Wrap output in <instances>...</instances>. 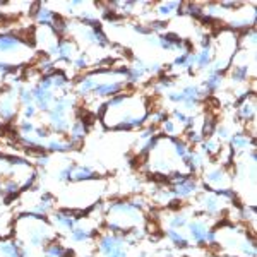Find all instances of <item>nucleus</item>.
<instances>
[{
	"label": "nucleus",
	"mask_w": 257,
	"mask_h": 257,
	"mask_svg": "<svg viewBox=\"0 0 257 257\" xmlns=\"http://www.w3.org/2000/svg\"><path fill=\"white\" fill-rule=\"evenodd\" d=\"M12 235L21 247H28L33 250H40L50 240L59 237L47 216L33 213H19L12 219Z\"/></svg>",
	"instance_id": "1"
},
{
	"label": "nucleus",
	"mask_w": 257,
	"mask_h": 257,
	"mask_svg": "<svg viewBox=\"0 0 257 257\" xmlns=\"http://www.w3.org/2000/svg\"><path fill=\"white\" fill-rule=\"evenodd\" d=\"M94 250L101 257H127L128 245L123 235H115L101 230L94 240Z\"/></svg>",
	"instance_id": "2"
},
{
	"label": "nucleus",
	"mask_w": 257,
	"mask_h": 257,
	"mask_svg": "<svg viewBox=\"0 0 257 257\" xmlns=\"http://www.w3.org/2000/svg\"><path fill=\"white\" fill-rule=\"evenodd\" d=\"M82 216L81 211H76V209H67V208H59L55 209L52 214L48 216L50 223H52L53 230L57 231V235H69L70 231L74 230V226L79 223V219Z\"/></svg>",
	"instance_id": "3"
},
{
	"label": "nucleus",
	"mask_w": 257,
	"mask_h": 257,
	"mask_svg": "<svg viewBox=\"0 0 257 257\" xmlns=\"http://www.w3.org/2000/svg\"><path fill=\"white\" fill-rule=\"evenodd\" d=\"M21 105L18 99V93L12 88H0V120L11 123L19 118Z\"/></svg>",
	"instance_id": "4"
},
{
	"label": "nucleus",
	"mask_w": 257,
	"mask_h": 257,
	"mask_svg": "<svg viewBox=\"0 0 257 257\" xmlns=\"http://www.w3.org/2000/svg\"><path fill=\"white\" fill-rule=\"evenodd\" d=\"M77 53H79L77 43L72 38L65 36V38L59 40V45H57V53H55V57H53V60H55L57 67H59L60 64L69 65V64H72V60L76 59Z\"/></svg>",
	"instance_id": "5"
},
{
	"label": "nucleus",
	"mask_w": 257,
	"mask_h": 257,
	"mask_svg": "<svg viewBox=\"0 0 257 257\" xmlns=\"http://www.w3.org/2000/svg\"><path fill=\"white\" fill-rule=\"evenodd\" d=\"M30 43L24 36L18 33H0V55H7V53H21L23 48H28Z\"/></svg>",
	"instance_id": "6"
},
{
	"label": "nucleus",
	"mask_w": 257,
	"mask_h": 257,
	"mask_svg": "<svg viewBox=\"0 0 257 257\" xmlns=\"http://www.w3.org/2000/svg\"><path fill=\"white\" fill-rule=\"evenodd\" d=\"M59 16H60L59 12L50 9L48 4L45 2L35 4V9L31 12V19L35 21L36 26H45V28H52Z\"/></svg>",
	"instance_id": "7"
},
{
	"label": "nucleus",
	"mask_w": 257,
	"mask_h": 257,
	"mask_svg": "<svg viewBox=\"0 0 257 257\" xmlns=\"http://www.w3.org/2000/svg\"><path fill=\"white\" fill-rule=\"evenodd\" d=\"M43 149L48 153V155H65V153H72L76 151V148L67 138H62V136H55L52 134L50 138L45 141Z\"/></svg>",
	"instance_id": "8"
},
{
	"label": "nucleus",
	"mask_w": 257,
	"mask_h": 257,
	"mask_svg": "<svg viewBox=\"0 0 257 257\" xmlns=\"http://www.w3.org/2000/svg\"><path fill=\"white\" fill-rule=\"evenodd\" d=\"M228 148L233 151V155H242L250 149H255V141L248 132H235L230 139H228Z\"/></svg>",
	"instance_id": "9"
},
{
	"label": "nucleus",
	"mask_w": 257,
	"mask_h": 257,
	"mask_svg": "<svg viewBox=\"0 0 257 257\" xmlns=\"http://www.w3.org/2000/svg\"><path fill=\"white\" fill-rule=\"evenodd\" d=\"M89 125L91 122L86 120L84 117H76V120L72 122V125L69 128V134H67V139L70 143L74 144L76 148H79L82 144V141L88 138L89 134Z\"/></svg>",
	"instance_id": "10"
},
{
	"label": "nucleus",
	"mask_w": 257,
	"mask_h": 257,
	"mask_svg": "<svg viewBox=\"0 0 257 257\" xmlns=\"http://www.w3.org/2000/svg\"><path fill=\"white\" fill-rule=\"evenodd\" d=\"M235 115H237V120L245 123V125L255 122V94H250L247 99L238 103L237 110H235Z\"/></svg>",
	"instance_id": "11"
},
{
	"label": "nucleus",
	"mask_w": 257,
	"mask_h": 257,
	"mask_svg": "<svg viewBox=\"0 0 257 257\" xmlns=\"http://www.w3.org/2000/svg\"><path fill=\"white\" fill-rule=\"evenodd\" d=\"M99 177L98 170L93 167V165H81L77 163L76 168L72 172V177H70V184H77V182H89V180H96Z\"/></svg>",
	"instance_id": "12"
},
{
	"label": "nucleus",
	"mask_w": 257,
	"mask_h": 257,
	"mask_svg": "<svg viewBox=\"0 0 257 257\" xmlns=\"http://www.w3.org/2000/svg\"><path fill=\"white\" fill-rule=\"evenodd\" d=\"M163 235L165 238L168 240V243H172L175 248H180V250H185V248L190 247V242L187 238V235L182 233V230H173V228H163Z\"/></svg>",
	"instance_id": "13"
},
{
	"label": "nucleus",
	"mask_w": 257,
	"mask_h": 257,
	"mask_svg": "<svg viewBox=\"0 0 257 257\" xmlns=\"http://www.w3.org/2000/svg\"><path fill=\"white\" fill-rule=\"evenodd\" d=\"M182 6H184L182 2H161L156 6L155 14L161 21H168L170 18L177 16V12H182Z\"/></svg>",
	"instance_id": "14"
},
{
	"label": "nucleus",
	"mask_w": 257,
	"mask_h": 257,
	"mask_svg": "<svg viewBox=\"0 0 257 257\" xmlns=\"http://www.w3.org/2000/svg\"><path fill=\"white\" fill-rule=\"evenodd\" d=\"M0 257H23V247L14 237L0 238Z\"/></svg>",
	"instance_id": "15"
},
{
	"label": "nucleus",
	"mask_w": 257,
	"mask_h": 257,
	"mask_svg": "<svg viewBox=\"0 0 257 257\" xmlns=\"http://www.w3.org/2000/svg\"><path fill=\"white\" fill-rule=\"evenodd\" d=\"M160 134H163L165 138H180L184 134V128H182L172 117H167L158 127Z\"/></svg>",
	"instance_id": "16"
},
{
	"label": "nucleus",
	"mask_w": 257,
	"mask_h": 257,
	"mask_svg": "<svg viewBox=\"0 0 257 257\" xmlns=\"http://www.w3.org/2000/svg\"><path fill=\"white\" fill-rule=\"evenodd\" d=\"M213 64V45L204 48H199L196 52V69L208 70Z\"/></svg>",
	"instance_id": "17"
},
{
	"label": "nucleus",
	"mask_w": 257,
	"mask_h": 257,
	"mask_svg": "<svg viewBox=\"0 0 257 257\" xmlns=\"http://www.w3.org/2000/svg\"><path fill=\"white\" fill-rule=\"evenodd\" d=\"M76 161H69L62 167L59 172L55 173V180L60 182V184H70V177H72V172L76 168Z\"/></svg>",
	"instance_id": "18"
},
{
	"label": "nucleus",
	"mask_w": 257,
	"mask_h": 257,
	"mask_svg": "<svg viewBox=\"0 0 257 257\" xmlns=\"http://www.w3.org/2000/svg\"><path fill=\"white\" fill-rule=\"evenodd\" d=\"M38 108L35 106V103L31 105H26V106H21V111H19V118H26V120H33L38 117Z\"/></svg>",
	"instance_id": "19"
}]
</instances>
